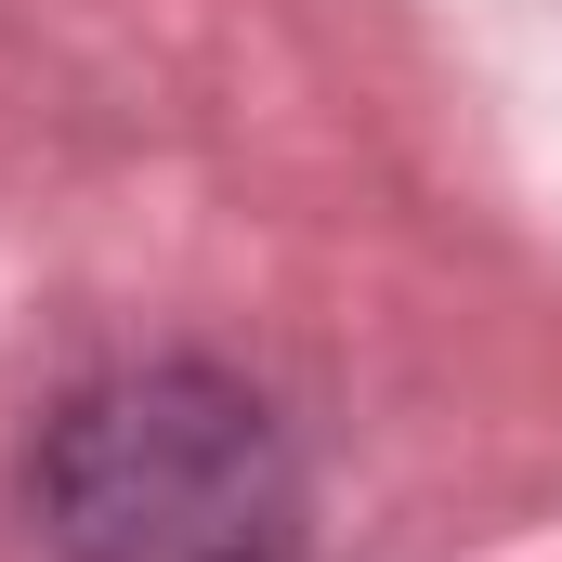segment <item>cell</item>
<instances>
[{
  "label": "cell",
  "mask_w": 562,
  "mask_h": 562,
  "mask_svg": "<svg viewBox=\"0 0 562 562\" xmlns=\"http://www.w3.org/2000/svg\"><path fill=\"white\" fill-rule=\"evenodd\" d=\"M26 510L53 562H301L314 537L288 419L196 353L79 380L26 445Z\"/></svg>",
  "instance_id": "6da1fadb"
}]
</instances>
